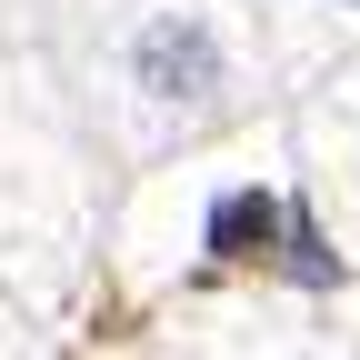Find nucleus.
<instances>
[{"label": "nucleus", "mask_w": 360, "mask_h": 360, "mask_svg": "<svg viewBox=\"0 0 360 360\" xmlns=\"http://www.w3.org/2000/svg\"><path fill=\"white\" fill-rule=\"evenodd\" d=\"M270 240H290V210L270 200V191H220L210 200V250L220 260H260Z\"/></svg>", "instance_id": "2"}, {"label": "nucleus", "mask_w": 360, "mask_h": 360, "mask_svg": "<svg viewBox=\"0 0 360 360\" xmlns=\"http://www.w3.org/2000/svg\"><path fill=\"white\" fill-rule=\"evenodd\" d=\"M141 90H160V101H200V90H220V51H210V30L200 20H160L141 30Z\"/></svg>", "instance_id": "1"}]
</instances>
